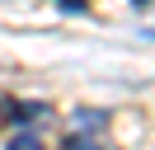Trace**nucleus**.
Masks as SVG:
<instances>
[{
  "label": "nucleus",
  "mask_w": 155,
  "mask_h": 150,
  "mask_svg": "<svg viewBox=\"0 0 155 150\" xmlns=\"http://www.w3.org/2000/svg\"><path fill=\"white\" fill-rule=\"evenodd\" d=\"M47 112V103H19V99H0V117L10 122H38Z\"/></svg>",
  "instance_id": "f257e3e1"
},
{
  "label": "nucleus",
  "mask_w": 155,
  "mask_h": 150,
  "mask_svg": "<svg viewBox=\"0 0 155 150\" xmlns=\"http://www.w3.org/2000/svg\"><path fill=\"white\" fill-rule=\"evenodd\" d=\"M136 5H146V0H136Z\"/></svg>",
  "instance_id": "20e7f679"
},
{
  "label": "nucleus",
  "mask_w": 155,
  "mask_h": 150,
  "mask_svg": "<svg viewBox=\"0 0 155 150\" xmlns=\"http://www.w3.org/2000/svg\"><path fill=\"white\" fill-rule=\"evenodd\" d=\"M5 150H42V141L33 136V131H19V136H14V141H10Z\"/></svg>",
  "instance_id": "f03ea898"
},
{
  "label": "nucleus",
  "mask_w": 155,
  "mask_h": 150,
  "mask_svg": "<svg viewBox=\"0 0 155 150\" xmlns=\"http://www.w3.org/2000/svg\"><path fill=\"white\" fill-rule=\"evenodd\" d=\"M52 5H57V9H66V14H85V9H89V0H52Z\"/></svg>",
  "instance_id": "7ed1b4c3"
}]
</instances>
